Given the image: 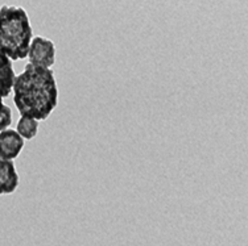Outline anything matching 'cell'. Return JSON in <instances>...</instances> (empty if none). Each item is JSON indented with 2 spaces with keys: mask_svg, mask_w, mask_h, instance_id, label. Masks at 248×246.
Here are the masks:
<instances>
[{
  "mask_svg": "<svg viewBox=\"0 0 248 246\" xmlns=\"http://www.w3.org/2000/svg\"><path fill=\"white\" fill-rule=\"evenodd\" d=\"M27 58L34 66L52 69L56 63V45L49 38L36 36L31 41Z\"/></svg>",
  "mask_w": 248,
  "mask_h": 246,
  "instance_id": "cell-3",
  "label": "cell"
},
{
  "mask_svg": "<svg viewBox=\"0 0 248 246\" xmlns=\"http://www.w3.org/2000/svg\"><path fill=\"white\" fill-rule=\"evenodd\" d=\"M40 128V121L29 116H20V120L17 121V128L16 132L19 133L24 140H33L38 133Z\"/></svg>",
  "mask_w": 248,
  "mask_h": 246,
  "instance_id": "cell-7",
  "label": "cell"
},
{
  "mask_svg": "<svg viewBox=\"0 0 248 246\" xmlns=\"http://www.w3.org/2000/svg\"><path fill=\"white\" fill-rule=\"evenodd\" d=\"M11 124H12V111L8 105L3 103V99H0V132L10 128Z\"/></svg>",
  "mask_w": 248,
  "mask_h": 246,
  "instance_id": "cell-8",
  "label": "cell"
},
{
  "mask_svg": "<svg viewBox=\"0 0 248 246\" xmlns=\"http://www.w3.org/2000/svg\"><path fill=\"white\" fill-rule=\"evenodd\" d=\"M15 74L14 65L10 58L0 53V99L8 98L14 87Z\"/></svg>",
  "mask_w": 248,
  "mask_h": 246,
  "instance_id": "cell-6",
  "label": "cell"
},
{
  "mask_svg": "<svg viewBox=\"0 0 248 246\" xmlns=\"http://www.w3.org/2000/svg\"><path fill=\"white\" fill-rule=\"evenodd\" d=\"M33 38L28 12L20 5L0 7V53L11 61H23Z\"/></svg>",
  "mask_w": 248,
  "mask_h": 246,
  "instance_id": "cell-2",
  "label": "cell"
},
{
  "mask_svg": "<svg viewBox=\"0 0 248 246\" xmlns=\"http://www.w3.org/2000/svg\"><path fill=\"white\" fill-rule=\"evenodd\" d=\"M19 183L20 178L14 161L0 158V196L14 194Z\"/></svg>",
  "mask_w": 248,
  "mask_h": 246,
  "instance_id": "cell-5",
  "label": "cell"
},
{
  "mask_svg": "<svg viewBox=\"0 0 248 246\" xmlns=\"http://www.w3.org/2000/svg\"><path fill=\"white\" fill-rule=\"evenodd\" d=\"M25 140L15 129L7 128L0 132V158L14 161L24 149Z\"/></svg>",
  "mask_w": 248,
  "mask_h": 246,
  "instance_id": "cell-4",
  "label": "cell"
},
{
  "mask_svg": "<svg viewBox=\"0 0 248 246\" xmlns=\"http://www.w3.org/2000/svg\"><path fill=\"white\" fill-rule=\"evenodd\" d=\"M14 103L20 116L44 121L58 105V86L50 69L27 63L24 71L15 78Z\"/></svg>",
  "mask_w": 248,
  "mask_h": 246,
  "instance_id": "cell-1",
  "label": "cell"
}]
</instances>
